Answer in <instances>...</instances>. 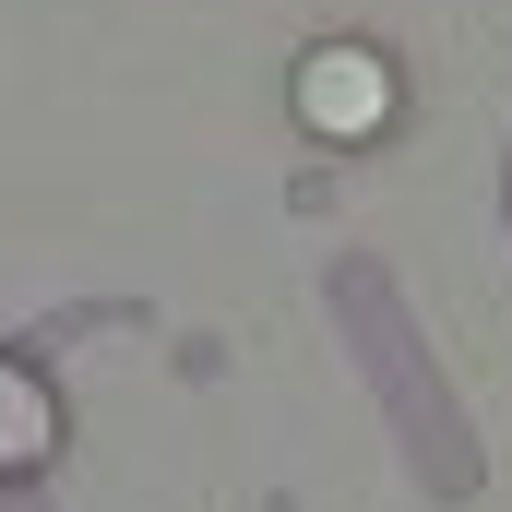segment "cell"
<instances>
[{
	"instance_id": "1",
	"label": "cell",
	"mask_w": 512,
	"mask_h": 512,
	"mask_svg": "<svg viewBox=\"0 0 512 512\" xmlns=\"http://www.w3.org/2000/svg\"><path fill=\"white\" fill-rule=\"evenodd\" d=\"M298 120L322 131V143H370V131L393 120V60L382 48H346V36L310 48V60H298Z\"/></svg>"
},
{
	"instance_id": "2",
	"label": "cell",
	"mask_w": 512,
	"mask_h": 512,
	"mask_svg": "<svg viewBox=\"0 0 512 512\" xmlns=\"http://www.w3.org/2000/svg\"><path fill=\"white\" fill-rule=\"evenodd\" d=\"M48 453H60V405L24 358H0V477H36Z\"/></svg>"
}]
</instances>
